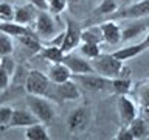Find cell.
I'll list each match as a JSON object with an SVG mask.
<instances>
[{
  "instance_id": "1",
  "label": "cell",
  "mask_w": 149,
  "mask_h": 140,
  "mask_svg": "<svg viewBox=\"0 0 149 140\" xmlns=\"http://www.w3.org/2000/svg\"><path fill=\"white\" fill-rule=\"evenodd\" d=\"M92 67L98 75H102L106 78H130V69L126 67L123 61L115 58L112 53H101L95 59H90Z\"/></svg>"
},
{
  "instance_id": "2",
  "label": "cell",
  "mask_w": 149,
  "mask_h": 140,
  "mask_svg": "<svg viewBox=\"0 0 149 140\" xmlns=\"http://www.w3.org/2000/svg\"><path fill=\"white\" fill-rule=\"evenodd\" d=\"M25 90L26 93L40 95L50 100H56L54 97V83L48 78V75L39 70H28L25 79Z\"/></svg>"
},
{
  "instance_id": "3",
  "label": "cell",
  "mask_w": 149,
  "mask_h": 140,
  "mask_svg": "<svg viewBox=\"0 0 149 140\" xmlns=\"http://www.w3.org/2000/svg\"><path fill=\"white\" fill-rule=\"evenodd\" d=\"M25 101H26L28 109L37 117L39 121H42V123H45V125H50L51 121L54 120L56 112H54V107H53V104H51L50 98H45V97H40V95H33V93H26Z\"/></svg>"
},
{
  "instance_id": "4",
  "label": "cell",
  "mask_w": 149,
  "mask_h": 140,
  "mask_svg": "<svg viewBox=\"0 0 149 140\" xmlns=\"http://www.w3.org/2000/svg\"><path fill=\"white\" fill-rule=\"evenodd\" d=\"M148 16H149V0H140V2H134L130 5L118 8L107 19H112V20H134V19H141Z\"/></svg>"
},
{
  "instance_id": "5",
  "label": "cell",
  "mask_w": 149,
  "mask_h": 140,
  "mask_svg": "<svg viewBox=\"0 0 149 140\" xmlns=\"http://www.w3.org/2000/svg\"><path fill=\"white\" fill-rule=\"evenodd\" d=\"M72 79H74L84 89L92 90V92H112V79L102 76V75H98L96 72L95 73L73 75Z\"/></svg>"
},
{
  "instance_id": "6",
  "label": "cell",
  "mask_w": 149,
  "mask_h": 140,
  "mask_svg": "<svg viewBox=\"0 0 149 140\" xmlns=\"http://www.w3.org/2000/svg\"><path fill=\"white\" fill-rule=\"evenodd\" d=\"M81 30L78 22H74L73 19L65 17V30H64V39L61 44V50L64 53H70L74 48H78L81 44Z\"/></svg>"
},
{
  "instance_id": "7",
  "label": "cell",
  "mask_w": 149,
  "mask_h": 140,
  "mask_svg": "<svg viewBox=\"0 0 149 140\" xmlns=\"http://www.w3.org/2000/svg\"><path fill=\"white\" fill-rule=\"evenodd\" d=\"M53 16L54 14L48 13L47 9L45 11H39L37 19L34 22V31L39 37H44L45 39V37H51L61 31L58 22H56V19Z\"/></svg>"
},
{
  "instance_id": "8",
  "label": "cell",
  "mask_w": 149,
  "mask_h": 140,
  "mask_svg": "<svg viewBox=\"0 0 149 140\" xmlns=\"http://www.w3.org/2000/svg\"><path fill=\"white\" fill-rule=\"evenodd\" d=\"M116 111H118L120 123L123 126H127L138 115L137 103L127 95H118V98H116Z\"/></svg>"
},
{
  "instance_id": "9",
  "label": "cell",
  "mask_w": 149,
  "mask_h": 140,
  "mask_svg": "<svg viewBox=\"0 0 149 140\" xmlns=\"http://www.w3.org/2000/svg\"><path fill=\"white\" fill-rule=\"evenodd\" d=\"M54 97L58 103L62 101H74L81 98V89L79 84L74 79H68V81L54 84Z\"/></svg>"
},
{
  "instance_id": "10",
  "label": "cell",
  "mask_w": 149,
  "mask_h": 140,
  "mask_svg": "<svg viewBox=\"0 0 149 140\" xmlns=\"http://www.w3.org/2000/svg\"><path fill=\"white\" fill-rule=\"evenodd\" d=\"M62 62L70 69L72 75H82V73H95V70L92 67L90 59L84 58L82 55H73L72 51L70 53L64 55Z\"/></svg>"
},
{
  "instance_id": "11",
  "label": "cell",
  "mask_w": 149,
  "mask_h": 140,
  "mask_svg": "<svg viewBox=\"0 0 149 140\" xmlns=\"http://www.w3.org/2000/svg\"><path fill=\"white\" fill-rule=\"evenodd\" d=\"M90 120V111L87 106H79L74 111L70 112L67 118V128L70 132H82L87 128Z\"/></svg>"
},
{
  "instance_id": "12",
  "label": "cell",
  "mask_w": 149,
  "mask_h": 140,
  "mask_svg": "<svg viewBox=\"0 0 149 140\" xmlns=\"http://www.w3.org/2000/svg\"><path fill=\"white\" fill-rule=\"evenodd\" d=\"M102 41L109 45H118L121 42V36H123V27L118 23V20H112L107 19L102 23H100Z\"/></svg>"
},
{
  "instance_id": "13",
  "label": "cell",
  "mask_w": 149,
  "mask_h": 140,
  "mask_svg": "<svg viewBox=\"0 0 149 140\" xmlns=\"http://www.w3.org/2000/svg\"><path fill=\"white\" fill-rule=\"evenodd\" d=\"M39 11H40V9H37L34 5H31V3H28V2L25 5L14 6V22L30 27V25H33V23L36 22Z\"/></svg>"
},
{
  "instance_id": "14",
  "label": "cell",
  "mask_w": 149,
  "mask_h": 140,
  "mask_svg": "<svg viewBox=\"0 0 149 140\" xmlns=\"http://www.w3.org/2000/svg\"><path fill=\"white\" fill-rule=\"evenodd\" d=\"M135 22L129 23L123 28V36H121V42H129L135 39V37L144 34L149 30V20L148 19H134Z\"/></svg>"
},
{
  "instance_id": "15",
  "label": "cell",
  "mask_w": 149,
  "mask_h": 140,
  "mask_svg": "<svg viewBox=\"0 0 149 140\" xmlns=\"http://www.w3.org/2000/svg\"><path fill=\"white\" fill-rule=\"evenodd\" d=\"M134 92L137 97V106H138V112H141L144 115H149V78L138 81L135 84Z\"/></svg>"
},
{
  "instance_id": "16",
  "label": "cell",
  "mask_w": 149,
  "mask_h": 140,
  "mask_svg": "<svg viewBox=\"0 0 149 140\" xmlns=\"http://www.w3.org/2000/svg\"><path fill=\"white\" fill-rule=\"evenodd\" d=\"M37 117L33 114V112L28 109V111H22V109H14L13 111V115H11V120L6 128H26L33 123H37Z\"/></svg>"
},
{
  "instance_id": "17",
  "label": "cell",
  "mask_w": 149,
  "mask_h": 140,
  "mask_svg": "<svg viewBox=\"0 0 149 140\" xmlns=\"http://www.w3.org/2000/svg\"><path fill=\"white\" fill-rule=\"evenodd\" d=\"M146 45H144V42H138V44H130V45H126V47H121V48L115 50L113 55L115 58H118L120 61H123V62H126V61H130L134 58H137V56H140L143 53V51H146Z\"/></svg>"
},
{
  "instance_id": "18",
  "label": "cell",
  "mask_w": 149,
  "mask_h": 140,
  "mask_svg": "<svg viewBox=\"0 0 149 140\" xmlns=\"http://www.w3.org/2000/svg\"><path fill=\"white\" fill-rule=\"evenodd\" d=\"M47 75H48V78L54 84L68 81V79H72V76H73L72 72H70V69L64 62H51L48 70H47Z\"/></svg>"
},
{
  "instance_id": "19",
  "label": "cell",
  "mask_w": 149,
  "mask_h": 140,
  "mask_svg": "<svg viewBox=\"0 0 149 140\" xmlns=\"http://www.w3.org/2000/svg\"><path fill=\"white\" fill-rule=\"evenodd\" d=\"M0 31L2 33H6L11 37H20V36H25V34H30L33 33V30L26 25H22V23H17L14 20H9V22H0Z\"/></svg>"
},
{
  "instance_id": "20",
  "label": "cell",
  "mask_w": 149,
  "mask_h": 140,
  "mask_svg": "<svg viewBox=\"0 0 149 140\" xmlns=\"http://www.w3.org/2000/svg\"><path fill=\"white\" fill-rule=\"evenodd\" d=\"M25 139L26 140H50V134L47 125L42 121L33 123L25 128Z\"/></svg>"
},
{
  "instance_id": "21",
  "label": "cell",
  "mask_w": 149,
  "mask_h": 140,
  "mask_svg": "<svg viewBox=\"0 0 149 140\" xmlns=\"http://www.w3.org/2000/svg\"><path fill=\"white\" fill-rule=\"evenodd\" d=\"M64 51L61 50V47L58 45H47V47H42L40 51L37 53V56H39L40 59H45L48 61V62H62L64 59Z\"/></svg>"
},
{
  "instance_id": "22",
  "label": "cell",
  "mask_w": 149,
  "mask_h": 140,
  "mask_svg": "<svg viewBox=\"0 0 149 140\" xmlns=\"http://www.w3.org/2000/svg\"><path fill=\"white\" fill-rule=\"evenodd\" d=\"M17 39L31 55H37L40 51V48L44 47L40 42V37L36 34V31L30 33V34H25V36H20V37H17Z\"/></svg>"
},
{
  "instance_id": "23",
  "label": "cell",
  "mask_w": 149,
  "mask_h": 140,
  "mask_svg": "<svg viewBox=\"0 0 149 140\" xmlns=\"http://www.w3.org/2000/svg\"><path fill=\"white\" fill-rule=\"evenodd\" d=\"M130 132L134 134L135 140H140V139H148L149 135V129H148V123L146 120L143 118V117H135V118L130 121V123L127 125Z\"/></svg>"
},
{
  "instance_id": "24",
  "label": "cell",
  "mask_w": 149,
  "mask_h": 140,
  "mask_svg": "<svg viewBox=\"0 0 149 140\" xmlns=\"http://www.w3.org/2000/svg\"><path fill=\"white\" fill-rule=\"evenodd\" d=\"M132 79L130 78H124V76H118V78H112V92L115 95H129L132 92Z\"/></svg>"
},
{
  "instance_id": "25",
  "label": "cell",
  "mask_w": 149,
  "mask_h": 140,
  "mask_svg": "<svg viewBox=\"0 0 149 140\" xmlns=\"http://www.w3.org/2000/svg\"><path fill=\"white\" fill-rule=\"evenodd\" d=\"M81 42H92V44H102V34L100 25H90L81 30Z\"/></svg>"
},
{
  "instance_id": "26",
  "label": "cell",
  "mask_w": 149,
  "mask_h": 140,
  "mask_svg": "<svg viewBox=\"0 0 149 140\" xmlns=\"http://www.w3.org/2000/svg\"><path fill=\"white\" fill-rule=\"evenodd\" d=\"M118 8H120L118 0H102V2L96 6V9H95V16L109 17V16H112V14H113Z\"/></svg>"
},
{
  "instance_id": "27",
  "label": "cell",
  "mask_w": 149,
  "mask_h": 140,
  "mask_svg": "<svg viewBox=\"0 0 149 140\" xmlns=\"http://www.w3.org/2000/svg\"><path fill=\"white\" fill-rule=\"evenodd\" d=\"M79 53L87 59H95L96 56L101 55V47L100 44H92V42H81L78 47Z\"/></svg>"
},
{
  "instance_id": "28",
  "label": "cell",
  "mask_w": 149,
  "mask_h": 140,
  "mask_svg": "<svg viewBox=\"0 0 149 140\" xmlns=\"http://www.w3.org/2000/svg\"><path fill=\"white\" fill-rule=\"evenodd\" d=\"M14 51V42L13 37L6 34V33L0 31V56H6V55H13Z\"/></svg>"
},
{
  "instance_id": "29",
  "label": "cell",
  "mask_w": 149,
  "mask_h": 140,
  "mask_svg": "<svg viewBox=\"0 0 149 140\" xmlns=\"http://www.w3.org/2000/svg\"><path fill=\"white\" fill-rule=\"evenodd\" d=\"M14 20V5L0 0V22Z\"/></svg>"
},
{
  "instance_id": "30",
  "label": "cell",
  "mask_w": 149,
  "mask_h": 140,
  "mask_svg": "<svg viewBox=\"0 0 149 140\" xmlns=\"http://www.w3.org/2000/svg\"><path fill=\"white\" fill-rule=\"evenodd\" d=\"M47 3H48V11L51 14H54V16L64 13L68 6L67 0H47Z\"/></svg>"
},
{
  "instance_id": "31",
  "label": "cell",
  "mask_w": 149,
  "mask_h": 140,
  "mask_svg": "<svg viewBox=\"0 0 149 140\" xmlns=\"http://www.w3.org/2000/svg\"><path fill=\"white\" fill-rule=\"evenodd\" d=\"M0 62H2L3 65V69L8 72V75L13 78V75L16 73V69H17V65L16 62H14V59L11 58V55H6V56H0Z\"/></svg>"
},
{
  "instance_id": "32",
  "label": "cell",
  "mask_w": 149,
  "mask_h": 140,
  "mask_svg": "<svg viewBox=\"0 0 149 140\" xmlns=\"http://www.w3.org/2000/svg\"><path fill=\"white\" fill-rule=\"evenodd\" d=\"M13 107L9 106H0V126L2 128H6L9 120H11V115H13Z\"/></svg>"
},
{
  "instance_id": "33",
  "label": "cell",
  "mask_w": 149,
  "mask_h": 140,
  "mask_svg": "<svg viewBox=\"0 0 149 140\" xmlns=\"http://www.w3.org/2000/svg\"><path fill=\"white\" fill-rule=\"evenodd\" d=\"M9 84H11V76L8 75V72L3 69L2 62H0V92L6 90L9 87Z\"/></svg>"
},
{
  "instance_id": "34",
  "label": "cell",
  "mask_w": 149,
  "mask_h": 140,
  "mask_svg": "<svg viewBox=\"0 0 149 140\" xmlns=\"http://www.w3.org/2000/svg\"><path fill=\"white\" fill-rule=\"evenodd\" d=\"M115 140H135L134 134L130 132L129 126H123L121 125V128L118 129V132L115 134Z\"/></svg>"
},
{
  "instance_id": "35",
  "label": "cell",
  "mask_w": 149,
  "mask_h": 140,
  "mask_svg": "<svg viewBox=\"0 0 149 140\" xmlns=\"http://www.w3.org/2000/svg\"><path fill=\"white\" fill-rule=\"evenodd\" d=\"M25 2L34 5L37 9H40V11H45V9H48V3H47V0H25Z\"/></svg>"
},
{
  "instance_id": "36",
  "label": "cell",
  "mask_w": 149,
  "mask_h": 140,
  "mask_svg": "<svg viewBox=\"0 0 149 140\" xmlns=\"http://www.w3.org/2000/svg\"><path fill=\"white\" fill-rule=\"evenodd\" d=\"M67 2H68V6L74 9V6H76V5L81 3V0H67Z\"/></svg>"
},
{
  "instance_id": "37",
  "label": "cell",
  "mask_w": 149,
  "mask_h": 140,
  "mask_svg": "<svg viewBox=\"0 0 149 140\" xmlns=\"http://www.w3.org/2000/svg\"><path fill=\"white\" fill-rule=\"evenodd\" d=\"M143 42H144V45H146V48L149 50V30L144 33V39H143Z\"/></svg>"
},
{
  "instance_id": "38",
  "label": "cell",
  "mask_w": 149,
  "mask_h": 140,
  "mask_svg": "<svg viewBox=\"0 0 149 140\" xmlns=\"http://www.w3.org/2000/svg\"><path fill=\"white\" fill-rule=\"evenodd\" d=\"M135 0H118V5H121V6H126V5H130L134 3Z\"/></svg>"
},
{
  "instance_id": "39",
  "label": "cell",
  "mask_w": 149,
  "mask_h": 140,
  "mask_svg": "<svg viewBox=\"0 0 149 140\" xmlns=\"http://www.w3.org/2000/svg\"><path fill=\"white\" fill-rule=\"evenodd\" d=\"M3 2H8V3H13V5H14V3L17 2V0H3Z\"/></svg>"
},
{
  "instance_id": "40",
  "label": "cell",
  "mask_w": 149,
  "mask_h": 140,
  "mask_svg": "<svg viewBox=\"0 0 149 140\" xmlns=\"http://www.w3.org/2000/svg\"><path fill=\"white\" fill-rule=\"evenodd\" d=\"M148 139H149V135H148Z\"/></svg>"
}]
</instances>
